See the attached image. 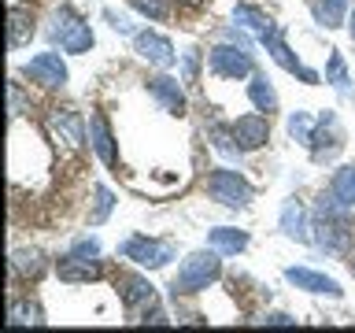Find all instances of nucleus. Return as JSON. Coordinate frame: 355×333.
I'll list each match as a JSON object with an SVG mask.
<instances>
[{
  "label": "nucleus",
  "mask_w": 355,
  "mask_h": 333,
  "mask_svg": "<svg viewBox=\"0 0 355 333\" xmlns=\"http://www.w3.org/2000/svg\"><path fill=\"white\" fill-rule=\"evenodd\" d=\"M222 274V252H215L207 244V248H200L193 255H185L182 266H178L174 282H171V293L174 296H193V293H204L211 282H218Z\"/></svg>",
  "instance_id": "1"
},
{
  "label": "nucleus",
  "mask_w": 355,
  "mask_h": 333,
  "mask_svg": "<svg viewBox=\"0 0 355 333\" xmlns=\"http://www.w3.org/2000/svg\"><path fill=\"white\" fill-rule=\"evenodd\" d=\"M49 37L60 44L67 56H82L93 49V26L85 19H78L71 8H55L52 11V26H49Z\"/></svg>",
  "instance_id": "2"
},
{
  "label": "nucleus",
  "mask_w": 355,
  "mask_h": 333,
  "mask_svg": "<svg viewBox=\"0 0 355 333\" xmlns=\"http://www.w3.org/2000/svg\"><path fill=\"white\" fill-rule=\"evenodd\" d=\"M207 196L218 200L222 207H248L255 189L248 185V178H241L237 171H230V166H215V171L207 174Z\"/></svg>",
  "instance_id": "3"
},
{
  "label": "nucleus",
  "mask_w": 355,
  "mask_h": 333,
  "mask_svg": "<svg viewBox=\"0 0 355 333\" xmlns=\"http://www.w3.org/2000/svg\"><path fill=\"white\" fill-rule=\"evenodd\" d=\"M119 255L130 259V263H137V266H144V271H159V266H166L174 259V244L144 237V233H133V237H126L119 244Z\"/></svg>",
  "instance_id": "4"
},
{
  "label": "nucleus",
  "mask_w": 355,
  "mask_h": 333,
  "mask_svg": "<svg viewBox=\"0 0 355 333\" xmlns=\"http://www.w3.org/2000/svg\"><path fill=\"white\" fill-rule=\"evenodd\" d=\"M207 67L215 78H230V82H237V78H252L255 74V63H252V52L244 49V44H215V49L207 52Z\"/></svg>",
  "instance_id": "5"
},
{
  "label": "nucleus",
  "mask_w": 355,
  "mask_h": 333,
  "mask_svg": "<svg viewBox=\"0 0 355 333\" xmlns=\"http://www.w3.org/2000/svg\"><path fill=\"white\" fill-rule=\"evenodd\" d=\"M307 148H311V160H315V163H333L340 155V148H344V126H340L337 111H326V115L315 122V133H311Z\"/></svg>",
  "instance_id": "6"
},
{
  "label": "nucleus",
  "mask_w": 355,
  "mask_h": 333,
  "mask_svg": "<svg viewBox=\"0 0 355 333\" xmlns=\"http://www.w3.org/2000/svg\"><path fill=\"white\" fill-rule=\"evenodd\" d=\"M315 244L322 252L344 259V255L352 252V244H355L352 219H315Z\"/></svg>",
  "instance_id": "7"
},
{
  "label": "nucleus",
  "mask_w": 355,
  "mask_h": 333,
  "mask_svg": "<svg viewBox=\"0 0 355 333\" xmlns=\"http://www.w3.org/2000/svg\"><path fill=\"white\" fill-rule=\"evenodd\" d=\"M115 289H119V296H122V304H126L130 315H144L148 307H155V285L148 282L144 274H133V271H122L115 278Z\"/></svg>",
  "instance_id": "8"
},
{
  "label": "nucleus",
  "mask_w": 355,
  "mask_h": 333,
  "mask_svg": "<svg viewBox=\"0 0 355 333\" xmlns=\"http://www.w3.org/2000/svg\"><path fill=\"white\" fill-rule=\"evenodd\" d=\"M22 74L30 78V82H37L44 89H63L67 85V63L60 52H37L30 63H22Z\"/></svg>",
  "instance_id": "9"
},
{
  "label": "nucleus",
  "mask_w": 355,
  "mask_h": 333,
  "mask_svg": "<svg viewBox=\"0 0 355 333\" xmlns=\"http://www.w3.org/2000/svg\"><path fill=\"white\" fill-rule=\"evenodd\" d=\"M49 130H52V137L60 141L63 148H82L85 137H89L85 119L78 115L74 108H55V111H49Z\"/></svg>",
  "instance_id": "10"
},
{
  "label": "nucleus",
  "mask_w": 355,
  "mask_h": 333,
  "mask_svg": "<svg viewBox=\"0 0 355 333\" xmlns=\"http://www.w3.org/2000/svg\"><path fill=\"white\" fill-rule=\"evenodd\" d=\"M133 49H137V56L144 63L159 67V71H171V67L178 63V52H174L171 37H163V33H155V30L133 33Z\"/></svg>",
  "instance_id": "11"
},
{
  "label": "nucleus",
  "mask_w": 355,
  "mask_h": 333,
  "mask_svg": "<svg viewBox=\"0 0 355 333\" xmlns=\"http://www.w3.org/2000/svg\"><path fill=\"white\" fill-rule=\"evenodd\" d=\"M259 41L266 44V52H270V60H274L277 67H285L288 74H300L307 85H318V71H311V67H304V63L296 60V56H293V49L285 44V37H282V30H277V26H274L270 33H263Z\"/></svg>",
  "instance_id": "12"
},
{
  "label": "nucleus",
  "mask_w": 355,
  "mask_h": 333,
  "mask_svg": "<svg viewBox=\"0 0 355 333\" xmlns=\"http://www.w3.org/2000/svg\"><path fill=\"white\" fill-rule=\"evenodd\" d=\"M285 282H293L296 289L315 293V296H329V300H340V296H344V289H340L337 278L318 274V271H311V266H288V271H285Z\"/></svg>",
  "instance_id": "13"
},
{
  "label": "nucleus",
  "mask_w": 355,
  "mask_h": 333,
  "mask_svg": "<svg viewBox=\"0 0 355 333\" xmlns=\"http://www.w3.org/2000/svg\"><path fill=\"white\" fill-rule=\"evenodd\" d=\"M233 141H237L241 152H255L270 141V122H266L263 111H252V115H241L233 122Z\"/></svg>",
  "instance_id": "14"
},
{
  "label": "nucleus",
  "mask_w": 355,
  "mask_h": 333,
  "mask_svg": "<svg viewBox=\"0 0 355 333\" xmlns=\"http://www.w3.org/2000/svg\"><path fill=\"white\" fill-rule=\"evenodd\" d=\"M148 93H152V100L166 111V115H178V119L185 115L189 104H185V89H182V82H178V78H171V74L148 78Z\"/></svg>",
  "instance_id": "15"
},
{
  "label": "nucleus",
  "mask_w": 355,
  "mask_h": 333,
  "mask_svg": "<svg viewBox=\"0 0 355 333\" xmlns=\"http://www.w3.org/2000/svg\"><path fill=\"white\" fill-rule=\"evenodd\" d=\"M277 230H282L288 241H296V244H311V241H315V233H311L315 226L307 222V207L300 204V200H285V204H282Z\"/></svg>",
  "instance_id": "16"
},
{
  "label": "nucleus",
  "mask_w": 355,
  "mask_h": 333,
  "mask_svg": "<svg viewBox=\"0 0 355 333\" xmlns=\"http://www.w3.org/2000/svg\"><path fill=\"white\" fill-rule=\"evenodd\" d=\"M55 274H60V282H67V285H85V282H96V278L104 274V266H100V259L67 252L63 259L55 263Z\"/></svg>",
  "instance_id": "17"
},
{
  "label": "nucleus",
  "mask_w": 355,
  "mask_h": 333,
  "mask_svg": "<svg viewBox=\"0 0 355 333\" xmlns=\"http://www.w3.org/2000/svg\"><path fill=\"white\" fill-rule=\"evenodd\" d=\"M89 144H93L96 160L104 163V166H115V163H119V155H115V133H111L107 119L100 115V111L89 119Z\"/></svg>",
  "instance_id": "18"
},
{
  "label": "nucleus",
  "mask_w": 355,
  "mask_h": 333,
  "mask_svg": "<svg viewBox=\"0 0 355 333\" xmlns=\"http://www.w3.org/2000/svg\"><path fill=\"white\" fill-rule=\"evenodd\" d=\"M41 274H44V252L41 248H15L11 252V278L37 282Z\"/></svg>",
  "instance_id": "19"
},
{
  "label": "nucleus",
  "mask_w": 355,
  "mask_h": 333,
  "mask_svg": "<svg viewBox=\"0 0 355 333\" xmlns=\"http://www.w3.org/2000/svg\"><path fill=\"white\" fill-rule=\"evenodd\" d=\"M207 244L222 255H237L248 248V233L237 226H215V230H207Z\"/></svg>",
  "instance_id": "20"
},
{
  "label": "nucleus",
  "mask_w": 355,
  "mask_h": 333,
  "mask_svg": "<svg viewBox=\"0 0 355 333\" xmlns=\"http://www.w3.org/2000/svg\"><path fill=\"white\" fill-rule=\"evenodd\" d=\"M33 30H37V26H33V11L22 8V4L11 8V15H8V44H11V49H22V44H30Z\"/></svg>",
  "instance_id": "21"
},
{
  "label": "nucleus",
  "mask_w": 355,
  "mask_h": 333,
  "mask_svg": "<svg viewBox=\"0 0 355 333\" xmlns=\"http://www.w3.org/2000/svg\"><path fill=\"white\" fill-rule=\"evenodd\" d=\"M233 22H237L241 30H252L255 37H263V33H270L277 26V22L266 15L263 8H255V4H237L233 8Z\"/></svg>",
  "instance_id": "22"
},
{
  "label": "nucleus",
  "mask_w": 355,
  "mask_h": 333,
  "mask_svg": "<svg viewBox=\"0 0 355 333\" xmlns=\"http://www.w3.org/2000/svg\"><path fill=\"white\" fill-rule=\"evenodd\" d=\"M248 100L255 111H263V115H270V111H277V89L270 85V78L255 71L252 82H248Z\"/></svg>",
  "instance_id": "23"
},
{
  "label": "nucleus",
  "mask_w": 355,
  "mask_h": 333,
  "mask_svg": "<svg viewBox=\"0 0 355 333\" xmlns=\"http://www.w3.org/2000/svg\"><path fill=\"white\" fill-rule=\"evenodd\" d=\"M348 15H352V0H318V4H315V19H318L326 30L344 26V22H348Z\"/></svg>",
  "instance_id": "24"
},
{
  "label": "nucleus",
  "mask_w": 355,
  "mask_h": 333,
  "mask_svg": "<svg viewBox=\"0 0 355 333\" xmlns=\"http://www.w3.org/2000/svg\"><path fill=\"white\" fill-rule=\"evenodd\" d=\"M329 193H337L344 204L355 207V163H344V166H337V171H333Z\"/></svg>",
  "instance_id": "25"
},
{
  "label": "nucleus",
  "mask_w": 355,
  "mask_h": 333,
  "mask_svg": "<svg viewBox=\"0 0 355 333\" xmlns=\"http://www.w3.org/2000/svg\"><path fill=\"white\" fill-rule=\"evenodd\" d=\"M8 322L11 326H41V307L33 300H11L8 304Z\"/></svg>",
  "instance_id": "26"
},
{
  "label": "nucleus",
  "mask_w": 355,
  "mask_h": 333,
  "mask_svg": "<svg viewBox=\"0 0 355 333\" xmlns=\"http://www.w3.org/2000/svg\"><path fill=\"white\" fill-rule=\"evenodd\" d=\"M326 82L337 89L340 96H352V78H348V67H344V56L333 52L326 60Z\"/></svg>",
  "instance_id": "27"
},
{
  "label": "nucleus",
  "mask_w": 355,
  "mask_h": 333,
  "mask_svg": "<svg viewBox=\"0 0 355 333\" xmlns=\"http://www.w3.org/2000/svg\"><path fill=\"white\" fill-rule=\"evenodd\" d=\"M315 219H352V204H344L337 193H322L315 204Z\"/></svg>",
  "instance_id": "28"
},
{
  "label": "nucleus",
  "mask_w": 355,
  "mask_h": 333,
  "mask_svg": "<svg viewBox=\"0 0 355 333\" xmlns=\"http://www.w3.org/2000/svg\"><path fill=\"white\" fill-rule=\"evenodd\" d=\"M111 207H115V193H111L107 185H96V189H93V211H89V226H100V222H107Z\"/></svg>",
  "instance_id": "29"
},
{
  "label": "nucleus",
  "mask_w": 355,
  "mask_h": 333,
  "mask_svg": "<svg viewBox=\"0 0 355 333\" xmlns=\"http://www.w3.org/2000/svg\"><path fill=\"white\" fill-rule=\"evenodd\" d=\"M130 8L137 11V15H144L148 22L171 19V0H130Z\"/></svg>",
  "instance_id": "30"
},
{
  "label": "nucleus",
  "mask_w": 355,
  "mask_h": 333,
  "mask_svg": "<svg viewBox=\"0 0 355 333\" xmlns=\"http://www.w3.org/2000/svg\"><path fill=\"white\" fill-rule=\"evenodd\" d=\"M311 133H315V122H311L307 111H293L288 115V137H293L296 144H307Z\"/></svg>",
  "instance_id": "31"
},
{
  "label": "nucleus",
  "mask_w": 355,
  "mask_h": 333,
  "mask_svg": "<svg viewBox=\"0 0 355 333\" xmlns=\"http://www.w3.org/2000/svg\"><path fill=\"white\" fill-rule=\"evenodd\" d=\"M71 252H74V255H89V259H100V241H96V237H82Z\"/></svg>",
  "instance_id": "32"
},
{
  "label": "nucleus",
  "mask_w": 355,
  "mask_h": 333,
  "mask_svg": "<svg viewBox=\"0 0 355 333\" xmlns=\"http://www.w3.org/2000/svg\"><path fill=\"white\" fill-rule=\"evenodd\" d=\"M104 15H107V22H111V30H119V33H133V26H130V19L126 15H119V11H104Z\"/></svg>",
  "instance_id": "33"
},
{
  "label": "nucleus",
  "mask_w": 355,
  "mask_h": 333,
  "mask_svg": "<svg viewBox=\"0 0 355 333\" xmlns=\"http://www.w3.org/2000/svg\"><path fill=\"white\" fill-rule=\"evenodd\" d=\"M185 82H196V71H200V52L193 49V52H185Z\"/></svg>",
  "instance_id": "34"
},
{
  "label": "nucleus",
  "mask_w": 355,
  "mask_h": 333,
  "mask_svg": "<svg viewBox=\"0 0 355 333\" xmlns=\"http://www.w3.org/2000/svg\"><path fill=\"white\" fill-rule=\"evenodd\" d=\"M8 100H11V115H22V89H19V82L8 85Z\"/></svg>",
  "instance_id": "35"
},
{
  "label": "nucleus",
  "mask_w": 355,
  "mask_h": 333,
  "mask_svg": "<svg viewBox=\"0 0 355 333\" xmlns=\"http://www.w3.org/2000/svg\"><path fill=\"white\" fill-rule=\"evenodd\" d=\"M263 322H266V326H293V315H285V311H274V315H263Z\"/></svg>",
  "instance_id": "36"
},
{
  "label": "nucleus",
  "mask_w": 355,
  "mask_h": 333,
  "mask_svg": "<svg viewBox=\"0 0 355 333\" xmlns=\"http://www.w3.org/2000/svg\"><path fill=\"white\" fill-rule=\"evenodd\" d=\"M178 4H185V8H204L207 0H178Z\"/></svg>",
  "instance_id": "37"
},
{
  "label": "nucleus",
  "mask_w": 355,
  "mask_h": 333,
  "mask_svg": "<svg viewBox=\"0 0 355 333\" xmlns=\"http://www.w3.org/2000/svg\"><path fill=\"white\" fill-rule=\"evenodd\" d=\"M348 30H352V37H355V8H352V15H348Z\"/></svg>",
  "instance_id": "38"
},
{
  "label": "nucleus",
  "mask_w": 355,
  "mask_h": 333,
  "mask_svg": "<svg viewBox=\"0 0 355 333\" xmlns=\"http://www.w3.org/2000/svg\"><path fill=\"white\" fill-rule=\"evenodd\" d=\"M352 271H355V259H352Z\"/></svg>",
  "instance_id": "39"
}]
</instances>
